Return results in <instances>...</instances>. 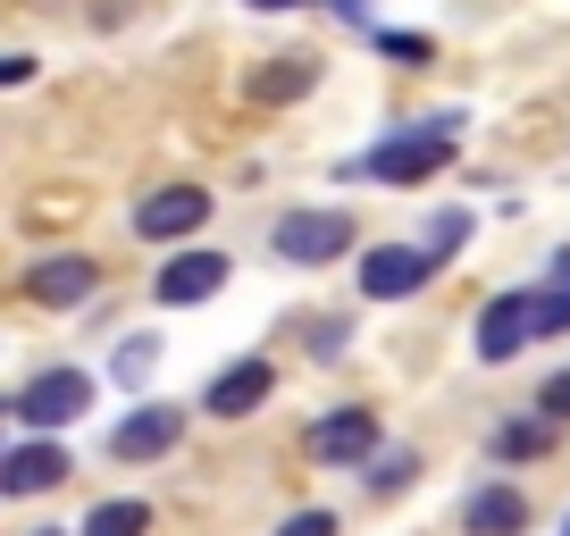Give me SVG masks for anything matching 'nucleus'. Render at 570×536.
I'll return each mask as SVG.
<instances>
[{
    "instance_id": "1",
    "label": "nucleus",
    "mask_w": 570,
    "mask_h": 536,
    "mask_svg": "<svg viewBox=\"0 0 570 536\" xmlns=\"http://www.w3.org/2000/svg\"><path fill=\"white\" fill-rule=\"evenodd\" d=\"M445 160H453V135H445V126H420V135L377 143L370 160H361V177H377V185H428Z\"/></svg>"
},
{
    "instance_id": "2",
    "label": "nucleus",
    "mask_w": 570,
    "mask_h": 536,
    "mask_svg": "<svg viewBox=\"0 0 570 536\" xmlns=\"http://www.w3.org/2000/svg\"><path fill=\"white\" fill-rule=\"evenodd\" d=\"M428 277H436V251L428 244H377L370 260H361V294H370V302H403Z\"/></svg>"
},
{
    "instance_id": "3",
    "label": "nucleus",
    "mask_w": 570,
    "mask_h": 536,
    "mask_svg": "<svg viewBox=\"0 0 570 536\" xmlns=\"http://www.w3.org/2000/svg\"><path fill=\"white\" fill-rule=\"evenodd\" d=\"M277 251L285 260H336V251H353V218L344 210H285L277 218Z\"/></svg>"
},
{
    "instance_id": "4",
    "label": "nucleus",
    "mask_w": 570,
    "mask_h": 536,
    "mask_svg": "<svg viewBox=\"0 0 570 536\" xmlns=\"http://www.w3.org/2000/svg\"><path fill=\"white\" fill-rule=\"evenodd\" d=\"M268 394H277V360H235V369H218L210 386H202V411L210 419H244V411H261Z\"/></svg>"
},
{
    "instance_id": "5",
    "label": "nucleus",
    "mask_w": 570,
    "mask_h": 536,
    "mask_svg": "<svg viewBox=\"0 0 570 536\" xmlns=\"http://www.w3.org/2000/svg\"><path fill=\"white\" fill-rule=\"evenodd\" d=\"M177 436H185V411H177V403H142V411H126L118 428H109V453H118V461H160Z\"/></svg>"
},
{
    "instance_id": "6",
    "label": "nucleus",
    "mask_w": 570,
    "mask_h": 536,
    "mask_svg": "<svg viewBox=\"0 0 570 536\" xmlns=\"http://www.w3.org/2000/svg\"><path fill=\"white\" fill-rule=\"evenodd\" d=\"M85 403H92V377L85 369H51V377H35V386L18 394L26 428H68V419H85Z\"/></svg>"
},
{
    "instance_id": "7",
    "label": "nucleus",
    "mask_w": 570,
    "mask_h": 536,
    "mask_svg": "<svg viewBox=\"0 0 570 536\" xmlns=\"http://www.w3.org/2000/svg\"><path fill=\"white\" fill-rule=\"evenodd\" d=\"M92 286H101V268H92L85 251H59V260H35V268H26V294H35L42 310H76V302H92Z\"/></svg>"
},
{
    "instance_id": "8",
    "label": "nucleus",
    "mask_w": 570,
    "mask_h": 536,
    "mask_svg": "<svg viewBox=\"0 0 570 536\" xmlns=\"http://www.w3.org/2000/svg\"><path fill=\"white\" fill-rule=\"evenodd\" d=\"M59 478H68V453H59L51 436H35V445H18V453H0V495H9V503L51 495Z\"/></svg>"
},
{
    "instance_id": "9",
    "label": "nucleus",
    "mask_w": 570,
    "mask_h": 536,
    "mask_svg": "<svg viewBox=\"0 0 570 536\" xmlns=\"http://www.w3.org/2000/svg\"><path fill=\"white\" fill-rule=\"evenodd\" d=\"M520 344H537V294H495L479 310V360H512Z\"/></svg>"
},
{
    "instance_id": "10",
    "label": "nucleus",
    "mask_w": 570,
    "mask_h": 536,
    "mask_svg": "<svg viewBox=\"0 0 570 536\" xmlns=\"http://www.w3.org/2000/svg\"><path fill=\"white\" fill-rule=\"evenodd\" d=\"M202 218H210V193H202V185H160V193L135 210V235H151V244H177V235H194Z\"/></svg>"
},
{
    "instance_id": "11",
    "label": "nucleus",
    "mask_w": 570,
    "mask_h": 536,
    "mask_svg": "<svg viewBox=\"0 0 570 536\" xmlns=\"http://www.w3.org/2000/svg\"><path fill=\"white\" fill-rule=\"evenodd\" d=\"M311 453H320L327 469H361V461H377V419H370V411H327L320 428H311Z\"/></svg>"
},
{
    "instance_id": "12",
    "label": "nucleus",
    "mask_w": 570,
    "mask_h": 536,
    "mask_svg": "<svg viewBox=\"0 0 570 536\" xmlns=\"http://www.w3.org/2000/svg\"><path fill=\"white\" fill-rule=\"evenodd\" d=\"M227 268H235L227 251H177V260L160 268V286H151V294H160L168 310H185V302H210V294L227 286Z\"/></svg>"
},
{
    "instance_id": "13",
    "label": "nucleus",
    "mask_w": 570,
    "mask_h": 536,
    "mask_svg": "<svg viewBox=\"0 0 570 536\" xmlns=\"http://www.w3.org/2000/svg\"><path fill=\"white\" fill-rule=\"evenodd\" d=\"M462 536H529V495L520 486H479L462 503Z\"/></svg>"
},
{
    "instance_id": "14",
    "label": "nucleus",
    "mask_w": 570,
    "mask_h": 536,
    "mask_svg": "<svg viewBox=\"0 0 570 536\" xmlns=\"http://www.w3.org/2000/svg\"><path fill=\"white\" fill-rule=\"evenodd\" d=\"M311 85H320V68H311V59H268V68L252 76V101H303Z\"/></svg>"
},
{
    "instance_id": "15",
    "label": "nucleus",
    "mask_w": 570,
    "mask_h": 536,
    "mask_svg": "<svg viewBox=\"0 0 570 536\" xmlns=\"http://www.w3.org/2000/svg\"><path fill=\"white\" fill-rule=\"evenodd\" d=\"M151 528V503H135V495H118V503H92V519L76 536H142Z\"/></svg>"
},
{
    "instance_id": "16",
    "label": "nucleus",
    "mask_w": 570,
    "mask_h": 536,
    "mask_svg": "<svg viewBox=\"0 0 570 536\" xmlns=\"http://www.w3.org/2000/svg\"><path fill=\"white\" fill-rule=\"evenodd\" d=\"M546 445H553L546 419H512V428H495V461H537Z\"/></svg>"
},
{
    "instance_id": "17",
    "label": "nucleus",
    "mask_w": 570,
    "mask_h": 536,
    "mask_svg": "<svg viewBox=\"0 0 570 536\" xmlns=\"http://www.w3.org/2000/svg\"><path fill=\"white\" fill-rule=\"evenodd\" d=\"M411 478H420V461H411V453H377V461H370V486H377V495H394V486H411Z\"/></svg>"
},
{
    "instance_id": "18",
    "label": "nucleus",
    "mask_w": 570,
    "mask_h": 536,
    "mask_svg": "<svg viewBox=\"0 0 570 536\" xmlns=\"http://www.w3.org/2000/svg\"><path fill=\"white\" fill-rule=\"evenodd\" d=\"M462 244H470V218H462V210H445L436 227H428V251H436V260H445V251H462Z\"/></svg>"
},
{
    "instance_id": "19",
    "label": "nucleus",
    "mask_w": 570,
    "mask_h": 536,
    "mask_svg": "<svg viewBox=\"0 0 570 536\" xmlns=\"http://www.w3.org/2000/svg\"><path fill=\"white\" fill-rule=\"evenodd\" d=\"M151 360H160V344H151V336L118 344V377H151Z\"/></svg>"
},
{
    "instance_id": "20",
    "label": "nucleus",
    "mask_w": 570,
    "mask_h": 536,
    "mask_svg": "<svg viewBox=\"0 0 570 536\" xmlns=\"http://www.w3.org/2000/svg\"><path fill=\"white\" fill-rule=\"evenodd\" d=\"M570 327V294H537V336H562Z\"/></svg>"
},
{
    "instance_id": "21",
    "label": "nucleus",
    "mask_w": 570,
    "mask_h": 536,
    "mask_svg": "<svg viewBox=\"0 0 570 536\" xmlns=\"http://www.w3.org/2000/svg\"><path fill=\"white\" fill-rule=\"evenodd\" d=\"M277 536H336V512H294Z\"/></svg>"
},
{
    "instance_id": "22",
    "label": "nucleus",
    "mask_w": 570,
    "mask_h": 536,
    "mask_svg": "<svg viewBox=\"0 0 570 536\" xmlns=\"http://www.w3.org/2000/svg\"><path fill=\"white\" fill-rule=\"evenodd\" d=\"M537 403H546V419H570V369L546 377V394H537Z\"/></svg>"
},
{
    "instance_id": "23",
    "label": "nucleus",
    "mask_w": 570,
    "mask_h": 536,
    "mask_svg": "<svg viewBox=\"0 0 570 536\" xmlns=\"http://www.w3.org/2000/svg\"><path fill=\"white\" fill-rule=\"evenodd\" d=\"M344 336H353V327H344V319H327L320 336H311V353H320V360H336V353H344Z\"/></svg>"
},
{
    "instance_id": "24",
    "label": "nucleus",
    "mask_w": 570,
    "mask_h": 536,
    "mask_svg": "<svg viewBox=\"0 0 570 536\" xmlns=\"http://www.w3.org/2000/svg\"><path fill=\"white\" fill-rule=\"evenodd\" d=\"M26 76H35V59H26V51H9V59H0V85H26Z\"/></svg>"
},
{
    "instance_id": "25",
    "label": "nucleus",
    "mask_w": 570,
    "mask_h": 536,
    "mask_svg": "<svg viewBox=\"0 0 570 536\" xmlns=\"http://www.w3.org/2000/svg\"><path fill=\"white\" fill-rule=\"evenodd\" d=\"M553 286H562V294H570V251H553Z\"/></svg>"
},
{
    "instance_id": "26",
    "label": "nucleus",
    "mask_w": 570,
    "mask_h": 536,
    "mask_svg": "<svg viewBox=\"0 0 570 536\" xmlns=\"http://www.w3.org/2000/svg\"><path fill=\"white\" fill-rule=\"evenodd\" d=\"M252 9H303V0H252Z\"/></svg>"
},
{
    "instance_id": "27",
    "label": "nucleus",
    "mask_w": 570,
    "mask_h": 536,
    "mask_svg": "<svg viewBox=\"0 0 570 536\" xmlns=\"http://www.w3.org/2000/svg\"><path fill=\"white\" fill-rule=\"evenodd\" d=\"M35 536H59V528H35Z\"/></svg>"
},
{
    "instance_id": "28",
    "label": "nucleus",
    "mask_w": 570,
    "mask_h": 536,
    "mask_svg": "<svg viewBox=\"0 0 570 536\" xmlns=\"http://www.w3.org/2000/svg\"><path fill=\"white\" fill-rule=\"evenodd\" d=\"M562 536H570V528H562Z\"/></svg>"
}]
</instances>
